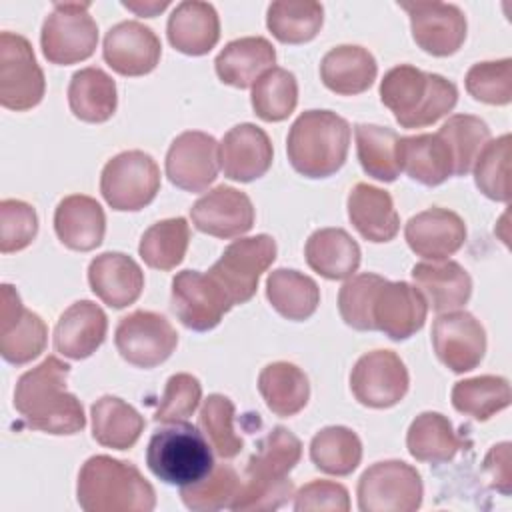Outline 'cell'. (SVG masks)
<instances>
[{
    "instance_id": "16",
    "label": "cell",
    "mask_w": 512,
    "mask_h": 512,
    "mask_svg": "<svg viewBox=\"0 0 512 512\" xmlns=\"http://www.w3.org/2000/svg\"><path fill=\"white\" fill-rule=\"evenodd\" d=\"M48 340L44 320L22 306L20 294L12 284H2L0 304V354L6 362L22 366L38 358Z\"/></svg>"
},
{
    "instance_id": "35",
    "label": "cell",
    "mask_w": 512,
    "mask_h": 512,
    "mask_svg": "<svg viewBox=\"0 0 512 512\" xmlns=\"http://www.w3.org/2000/svg\"><path fill=\"white\" fill-rule=\"evenodd\" d=\"M90 416L92 436L106 448L128 450L138 442L144 430V418L138 410L118 396L98 398L90 408Z\"/></svg>"
},
{
    "instance_id": "42",
    "label": "cell",
    "mask_w": 512,
    "mask_h": 512,
    "mask_svg": "<svg viewBox=\"0 0 512 512\" xmlns=\"http://www.w3.org/2000/svg\"><path fill=\"white\" fill-rule=\"evenodd\" d=\"M190 226L178 218H168L152 224L140 238L138 254L146 266L154 270H172L176 268L188 250Z\"/></svg>"
},
{
    "instance_id": "36",
    "label": "cell",
    "mask_w": 512,
    "mask_h": 512,
    "mask_svg": "<svg viewBox=\"0 0 512 512\" xmlns=\"http://www.w3.org/2000/svg\"><path fill=\"white\" fill-rule=\"evenodd\" d=\"M266 298L280 316L302 322L316 312L320 288L310 276L298 270L278 268L266 278Z\"/></svg>"
},
{
    "instance_id": "39",
    "label": "cell",
    "mask_w": 512,
    "mask_h": 512,
    "mask_svg": "<svg viewBox=\"0 0 512 512\" xmlns=\"http://www.w3.org/2000/svg\"><path fill=\"white\" fill-rule=\"evenodd\" d=\"M310 460L324 474L348 476L362 460V442L346 426H326L310 442Z\"/></svg>"
},
{
    "instance_id": "1",
    "label": "cell",
    "mask_w": 512,
    "mask_h": 512,
    "mask_svg": "<svg viewBox=\"0 0 512 512\" xmlns=\"http://www.w3.org/2000/svg\"><path fill=\"white\" fill-rule=\"evenodd\" d=\"M70 366L56 356L44 358L24 372L14 388V408L24 422L40 432L70 436L86 426L80 400L66 390Z\"/></svg>"
},
{
    "instance_id": "3",
    "label": "cell",
    "mask_w": 512,
    "mask_h": 512,
    "mask_svg": "<svg viewBox=\"0 0 512 512\" xmlns=\"http://www.w3.org/2000/svg\"><path fill=\"white\" fill-rule=\"evenodd\" d=\"M76 498L86 512H150L156 506V492L140 470L106 454L82 464Z\"/></svg>"
},
{
    "instance_id": "49",
    "label": "cell",
    "mask_w": 512,
    "mask_h": 512,
    "mask_svg": "<svg viewBox=\"0 0 512 512\" xmlns=\"http://www.w3.org/2000/svg\"><path fill=\"white\" fill-rule=\"evenodd\" d=\"M382 276L364 272L358 276H350L348 282L338 292V310L342 320L354 330H374L372 322V302L378 286L382 284Z\"/></svg>"
},
{
    "instance_id": "19",
    "label": "cell",
    "mask_w": 512,
    "mask_h": 512,
    "mask_svg": "<svg viewBox=\"0 0 512 512\" xmlns=\"http://www.w3.org/2000/svg\"><path fill=\"white\" fill-rule=\"evenodd\" d=\"M428 304L420 290L408 282L382 280L372 302L374 330L384 332L390 340L414 336L426 322Z\"/></svg>"
},
{
    "instance_id": "29",
    "label": "cell",
    "mask_w": 512,
    "mask_h": 512,
    "mask_svg": "<svg viewBox=\"0 0 512 512\" xmlns=\"http://www.w3.org/2000/svg\"><path fill=\"white\" fill-rule=\"evenodd\" d=\"M396 154L400 170L424 186H438L454 174L452 152L438 132L400 136Z\"/></svg>"
},
{
    "instance_id": "54",
    "label": "cell",
    "mask_w": 512,
    "mask_h": 512,
    "mask_svg": "<svg viewBox=\"0 0 512 512\" xmlns=\"http://www.w3.org/2000/svg\"><path fill=\"white\" fill-rule=\"evenodd\" d=\"M484 474L492 488L502 494L512 492V466H510V442H500L490 448L484 458Z\"/></svg>"
},
{
    "instance_id": "38",
    "label": "cell",
    "mask_w": 512,
    "mask_h": 512,
    "mask_svg": "<svg viewBox=\"0 0 512 512\" xmlns=\"http://www.w3.org/2000/svg\"><path fill=\"white\" fill-rule=\"evenodd\" d=\"M406 446L412 458L428 464L450 462L462 448L452 422L440 412L418 414L406 434Z\"/></svg>"
},
{
    "instance_id": "28",
    "label": "cell",
    "mask_w": 512,
    "mask_h": 512,
    "mask_svg": "<svg viewBox=\"0 0 512 512\" xmlns=\"http://www.w3.org/2000/svg\"><path fill=\"white\" fill-rule=\"evenodd\" d=\"M168 42L182 54H208L220 38V20L212 4L200 0L180 2L168 18Z\"/></svg>"
},
{
    "instance_id": "14",
    "label": "cell",
    "mask_w": 512,
    "mask_h": 512,
    "mask_svg": "<svg viewBox=\"0 0 512 512\" xmlns=\"http://www.w3.org/2000/svg\"><path fill=\"white\" fill-rule=\"evenodd\" d=\"M230 308V298L208 272L182 270L174 276L172 310L186 328L196 332L212 330Z\"/></svg>"
},
{
    "instance_id": "6",
    "label": "cell",
    "mask_w": 512,
    "mask_h": 512,
    "mask_svg": "<svg viewBox=\"0 0 512 512\" xmlns=\"http://www.w3.org/2000/svg\"><path fill=\"white\" fill-rule=\"evenodd\" d=\"M146 464L162 482L186 486L202 480L214 468V456L202 430L178 420L150 436Z\"/></svg>"
},
{
    "instance_id": "4",
    "label": "cell",
    "mask_w": 512,
    "mask_h": 512,
    "mask_svg": "<svg viewBox=\"0 0 512 512\" xmlns=\"http://www.w3.org/2000/svg\"><path fill=\"white\" fill-rule=\"evenodd\" d=\"M380 100L402 128H424L452 112L458 88L448 78L410 64L390 68L380 82Z\"/></svg>"
},
{
    "instance_id": "8",
    "label": "cell",
    "mask_w": 512,
    "mask_h": 512,
    "mask_svg": "<svg viewBox=\"0 0 512 512\" xmlns=\"http://www.w3.org/2000/svg\"><path fill=\"white\" fill-rule=\"evenodd\" d=\"M160 190V168L142 150H126L106 162L100 176V192L106 204L118 212H136L148 206Z\"/></svg>"
},
{
    "instance_id": "45",
    "label": "cell",
    "mask_w": 512,
    "mask_h": 512,
    "mask_svg": "<svg viewBox=\"0 0 512 512\" xmlns=\"http://www.w3.org/2000/svg\"><path fill=\"white\" fill-rule=\"evenodd\" d=\"M438 134L444 138V142L452 152L456 176H466L472 170L480 150L490 140L488 124L482 118L472 114L450 116L442 124Z\"/></svg>"
},
{
    "instance_id": "40",
    "label": "cell",
    "mask_w": 512,
    "mask_h": 512,
    "mask_svg": "<svg viewBox=\"0 0 512 512\" xmlns=\"http://www.w3.org/2000/svg\"><path fill=\"white\" fill-rule=\"evenodd\" d=\"M324 8L312 0H278L268 6L266 26L282 44L310 42L322 28Z\"/></svg>"
},
{
    "instance_id": "27",
    "label": "cell",
    "mask_w": 512,
    "mask_h": 512,
    "mask_svg": "<svg viewBox=\"0 0 512 512\" xmlns=\"http://www.w3.org/2000/svg\"><path fill=\"white\" fill-rule=\"evenodd\" d=\"M412 280L438 314L462 308L472 294L470 274L454 260L420 262L412 268Z\"/></svg>"
},
{
    "instance_id": "21",
    "label": "cell",
    "mask_w": 512,
    "mask_h": 512,
    "mask_svg": "<svg viewBox=\"0 0 512 512\" xmlns=\"http://www.w3.org/2000/svg\"><path fill=\"white\" fill-rule=\"evenodd\" d=\"M196 230L216 238H236L252 230L254 206L250 198L232 186H216L190 208Z\"/></svg>"
},
{
    "instance_id": "34",
    "label": "cell",
    "mask_w": 512,
    "mask_h": 512,
    "mask_svg": "<svg viewBox=\"0 0 512 512\" xmlns=\"http://www.w3.org/2000/svg\"><path fill=\"white\" fill-rule=\"evenodd\" d=\"M68 104L72 114L84 122H106L118 106L116 82L102 68H82L72 74L68 84Z\"/></svg>"
},
{
    "instance_id": "41",
    "label": "cell",
    "mask_w": 512,
    "mask_h": 512,
    "mask_svg": "<svg viewBox=\"0 0 512 512\" xmlns=\"http://www.w3.org/2000/svg\"><path fill=\"white\" fill-rule=\"evenodd\" d=\"M356 154L362 170L380 182H394L400 176L398 134L392 128L376 124H358L354 128Z\"/></svg>"
},
{
    "instance_id": "10",
    "label": "cell",
    "mask_w": 512,
    "mask_h": 512,
    "mask_svg": "<svg viewBox=\"0 0 512 512\" xmlns=\"http://www.w3.org/2000/svg\"><path fill=\"white\" fill-rule=\"evenodd\" d=\"M356 492L362 512H414L422 504L424 486L414 466L384 460L362 472Z\"/></svg>"
},
{
    "instance_id": "37",
    "label": "cell",
    "mask_w": 512,
    "mask_h": 512,
    "mask_svg": "<svg viewBox=\"0 0 512 512\" xmlns=\"http://www.w3.org/2000/svg\"><path fill=\"white\" fill-rule=\"evenodd\" d=\"M258 392L276 416L298 414L310 398L308 376L292 362H272L258 376Z\"/></svg>"
},
{
    "instance_id": "24",
    "label": "cell",
    "mask_w": 512,
    "mask_h": 512,
    "mask_svg": "<svg viewBox=\"0 0 512 512\" xmlns=\"http://www.w3.org/2000/svg\"><path fill=\"white\" fill-rule=\"evenodd\" d=\"M108 318L92 300H78L62 312L54 328V348L58 354L82 360L92 356L104 342Z\"/></svg>"
},
{
    "instance_id": "22",
    "label": "cell",
    "mask_w": 512,
    "mask_h": 512,
    "mask_svg": "<svg viewBox=\"0 0 512 512\" xmlns=\"http://www.w3.org/2000/svg\"><path fill=\"white\" fill-rule=\"evenodd\" d=\"M404 238L416 256L438 262L448 260L466 240L464 220L446 208H428L406 222Z\"/></svg>"
},
{
    "instance_id": "47",
    "label": "cell",
    "mask_w": 512,
    "mask_h": 512,
    "mask_svg": "<svg viewBox=\"0 0 512 512\" xmlns=\"http://www.w3.org/2000/svg\"><path fill=\"white\" fill-rule=\"evenodd\" d=\"M242 480L228 464L214 466L202 480L180 486V498L186 508L196 512H214L230 508Z\"/></svg>"
},
{
    "instance_id": "12",
    "label": "cell",
    "mask_w": 512,
    "mask_h": 512,
    "mask_svg": "<svg viewBox=\"0 0 512 512\" xmlns=\"http://www.w3.org/2000/svg\"><path fill=\"white\" fill-rule=\"evenodd\" d=\"M114 342L128 364L154 368L170 358L178 344V334L162 314L136 310L118 322Z\"/></svg>"
},
{
    "instance_id": "15",
    "label": "cell",
    "mask_w": 512,
    "mask_h": 512,
    "mask_svg": "<svg viewBox=\"0 0 512 512\" xmlns=\"http://www.w3.org/2000/svg\"><path fill=\"white\" fill-rule=\"evenodd\" d=\"M220 144L214 136L188 130L178 134L166 154L168 180L186 192H204L218 176Z\"/></svg>"
},
{
    "instance_id": "52",
    "label": "cell",
    "mask_w": 512,
    "mask_h": 512,
    "mask_svg": "<svg viewBox=\"0 0 512 512\" xmlns=\"http://www.w3.org/2000/svg\"><path fill=\"white\" fill-rule=\"evenodd\" d=\"M202 398V386L196 376L180 372L168 378L160 404L154 412V422L170 424L178 420H186L194 414Z\"/></svg>"
},
{
    "instance_id": "55",
    "label": "cell",
    "mask_w": 512,
    "mask_h": 512,
    "mask_svg": "<svg viewBox=\"0 0 512 512\" xmlns=\"http://www.w3.org/2000/svg\"><path fill=\"white\" fill-rule=\"evenodd\" d=\"M168 0H162V2H122V6L124 8H128V10H132V12H136L138 16H146V18H152L154 14H158V12H162L164 8H168Z\"/></svg>"
},
{
    "instance_id": "2",
    "label": "cell",
    "mask_w": 512,
    "mask_h": 512,
    "mask_svg": "<svg viewBox=\"0 0 512 512\" xmlns=\"http://www.w3.org/2000/svg\"><path fill=\"white\" fill-rule=\"evenodd\" d=\"M302 456L300 440L284 426L272 428L246 464V478L240 484L230 510L260 512L276 510L294 496V484L288 472Z\"/></svg>"
},
{
    "instance_id": "9",
    "label": "cell",
    "mask_w": 512,
    "mask_h": 512,
    "mask_svg": "<svg viewBox=\"0 0 512 512\" xmlns=\"http://www.w3.org/2000/svg\"><path fill=\"white\" fill-rule=\"evenodd\" d=\"M276 260V242L268 234L234 240L224 248L222 256L212 264L208 274L226 292L232 306L248 302L256 290L260 276Z\"/></svg>"
},
{
    "instance_id": "25",
    "label": "cell",
    "mask_w": 512,
    "mask_h": 512,
    "mask_svg": "<svg viewBox=\"0 0 512 512\" xmlns=\"http://www.w3.org/2000/svg\"><path fill=\"white\" fill-rule=\"evenodd\" d=\"M92 292L110 308L134 304L144 288V272L134 258L122 252H104L88 266Z\"/></svg>"
},
{
    "instance_id": "33",
    "label": "cell",
    "mask_w": 512,
    "mask_h": 512,
    "mask_svg": "<svg viewBox=\"0 0 512 512\" xmlns=\"http://www.w3.org/2000/svg\"><path fill=\"white\" fill-rule=\"evenodd\" d=\"M304 256L308 266L328 278H350L360 266V246L344 228H320L306 240Z\"/></svg>"
},
{
    "instance_id": "51",
    "label": "cell",
    "mask_w": 512,
    "mask_h": 512,
    "mask_svg": "<svg viewBox=\"0 0 512 512\" xmlns=\"http://www.w3.org/2000/svg\"><path fill=\"white\" fill-rule=\"evenodd\" d=\"M38 234L36 210L14 198L0 202V252L10 254L24 250Z\"/></svg>"
},
{
    "instance_id": "18",
    "label": "cell",
    "mask_w": 512,
    "mask_h": 512,
    "mask_svg": "<svg viewBox=\"0 0 512 512\" xmlns=\"http://www.w3.org/2000/svg\"><path fill=\"white\" fill-rule=\"evenodd\" d=\"M410 16L414 42L432 56L454 54L466 38V16L456 4L402 2Z\"/></svg>"
},
{
    "instance_id": "53",
    "label": "cell",
    "mask_w": 512,
    "mask_h": 512,
    "mask_svg": "<svg viewBox=\"0 0 512 512\" xmlns=\"http://www.w3.org/2000/svg\"><path fill=\"white\" fill-rule=\"evenodd\" d=\"M294 510L296 512H348L350 510V498L348 490L330 480H314L304 484L294 494Z\"/></svg>"
},
{
    "instance_id": "23",
    "label": "cell",
    "mask_w": 512,
    "mask_h": 512,
    "mask_svg": "<svg viewBox=\"0 0 512 512\" xmlns=\"http://www.w3.org/2000/svg\"><path fill=\"white\" fill-rule=\"evenodd\" d=\"M272 142L256 124L244 122L230 128L220 142V166L224 176L236 182H252L272 166Z\"/></svg>"
},
{
    "instance_id": "17",
    "label": "cell",
    "mask_w": 512,
    "mask_h": 512,
    "mask_svg": "<svg viewBox=\"0 0 512 512\" xmlns=\"http://www.w3.org/2000/svg\"><path fill=\"white\" fill-rule=\"evenodd\" d=\"M432 346L446 368L464 374L482 362L486 352V332L470 312H444L432 324Z\"/></svg>"
},
{
    "instance_id": "7",
    "label": "cell",
    "mask_w": 512,
    "mask_h": 512,
    "mask_svg": "<svg viewBox=\"0 0 512 512\" xmlns=\"http://www.w3.org/2000/svg\"><path fill=\"white\" fill-rule=\"evenodd\" d=\"M90 2H58L40 32L42 54L50 64L68 66L88 60L98 44V26L88 12Z\"/></svg>"
},
{
    "instance_id": "30",
    "label": "cell",
    "mask_w": 512,
    "mask_h": 512,
    "mask_svg": "<svg viewBox=\"0 0 512 512\" xmlns=\"http://www.w3.org/2000/svg\"><path fill=\"white\" fill-rule=\"evenodd\" d=\"M348 218L368 242H390L400 230V218L392 196L366 182H358L350 190Z\"/></svg>"
},
{
    "instance_id": "13",
    "label": "cell",
    "mask_w": 512,
    "mask_h": 512,
    "mask_svg": "<svg viewBox=\"0 0 512 512\" xmlns=\"http://www.w3.org/2000/svg\"><path fill=\"white\" fill-rule=\"evenodd\" d=\"M408 386V370L392 350L366 352L350 372V390L368 408H390L398 404L406 396Z\"/></svg>"
},
{
    "instance_id": "50",
    "label": "cell",
    "mask_w": 512,
    "mask_h": 512,
    "mask_svg": "<svg viewBox=\"0 0 512 512\" xmlns=\"http://www.w3.org/2000/svg\"><path fill=\"white\" fill-rule=\"evenodd\" d=\"M466 90L474 100L504 106L512 100V60L478 62L466 72Z\"/></svg>"
},
{
    "instance_id": "46",
    "label": "cell",
    "mask_w": 512,
    "mask_h": 512,
    "mask_svg": "<svg viewBox=\"0 0 512 512\" xmlns=\"http://www.w3.org/2000/svg\"><path fill=\"white\" fill-rule=\"evenodd\" d=\"M510 148V134L488 140L472 166L476 186L484 196L496 202L510 200Z\"/></svg>"
},
{
    "instance_id": "32",
    "label": "cell",
    "mask_w": 512,
    "mask_h": 512,
    "mask_svg": "<svg viewBox=\"0 0 512 512\" xmlns=\"http://www.w3.org/2000/svg\"><path fill=\"white\" fill-rule=\"evenodd\" d=\"M378 74L376 58L362 46L342 44L324 54L320 78L324 86L340 96H354L372 86Z\"/></svg>"
},
{
    "instance_id": "26",
    "label": "cell",
    "mask_w": 512,
    "mask_h": 512,
    "mask_svg": "<svg viewBox=\"0 0 512 512\" xmlns=\"http://www.w3.org/2000/svg\"><path fill=\"white\" fill-rule=\"evenodd\" d=\"M54 230L58 240L70 250L90 252L104 240L106 214L94 198L70 194L56 206Z\"/></svg>"
},
{
    "instance_id": "48",
    "label": "cell",
    "mask_w": 512,
    "mask_h": 512,
    "mask_svg": "<svg viewBox=\"0 0 512 512\" xmlns=\"http://www.w3.org/2000/svg\"><path fill=\"white\" fill-rule=\"evenodd\" d=\"M198 426L218 456L234 458L240 454L244 442L234 432V402L228 396L210 394L200 408Z\"/></svg>"
},
{
    "instance_id": "20",
    "label": "cell",
    "mask_w": 512,
    "mask_h": 512,
    "mask_svg": "<svg viewBox=\"0 0 512 512\" xmlns=\"http://www.w3.org/2000/svg\"><path fill=\"white\" fill-rule=\"evenodd\" d=\"M160 54V38L136 20L118 22L104 36L102 56L122 76H144L152 72L160 62Z\"/></svg>"
},
{
    "instance_id": "5",
    "label": "cell",
    "mask_w": 512,
    "mask_h": 512,
    "mask_svg": "<svg viewBox=\"0 0 512 512\" xmlns=\"http://www.w3.org/2000/svg\"><path fill=\"white\" fill-rule=\"evenodd\" d=\"M350 124L332 110H306L290 126L286 152L292 168L306 178L336 174L348 156Z\"/></svg>"
},
{
    "instance_id": "11",
    "label": "cell",
    "mask_w": 512,
    "mask_h": 512,
    "mask_svg": "<svg viewBox=\"0 0 512 512\" xmlns=\"http://www.w3.org/2000/svg\"><path fill=\"white\" fill-rule=\"evenodd\" d=\"M44 72L36 62L32 44L14 32L0 34V104L24 112L44 98Z\"/></svg>"
},
{
    "instance_id": "44",
    "label": "cell",
    "mask_w": 512,
    "mask_h": 512,
    "mask_svg": "<svg viewBox=\"0 0 512 512\" xmlns=\"http://www.w3.org/2000/svg\"><path fill=\"white\" fill-rule=\"evenodd\" d=\"M250 102L254 114L264 122L286 120L298 104V82L286 68L266 70L254 84Z\"/></svg>"
},
{
    "instance_id": "43",
    "label": "cell",
    "mask_w": 512,
    "mask_h": 512,
    "mask_svg": "<svg viewBox=\"0 0 512 512\" xmlns=\"http://www.w3.org/2000/svg\"><path fill=\"white\" fill-rule=\"evenodd\" d=\"M452 406L474 420H488L510 404V384L502 376H476L454 384Z\"/></svg>"
},
{
    "instance_id": "31",
    "label": "cell",
    "mask_w": 512,
    "mask_h": 512,
    "mask_svg": "<svg viewBox=\"0 0 512 512\" xmlns=\"http://www.w3.org/2000/svg\"><path fill=\"white\" fill-rule=\"evenodd\" d=\"M276 50L262 36L228 42L214 60L218 78L234 88H250L266 70L274 68Z\"/></svg>"
}]
</instances>
